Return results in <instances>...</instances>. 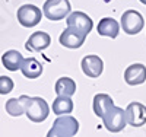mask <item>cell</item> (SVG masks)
<instances>
[{
	"instance_id": "cell-21",
	"label": "cell",
	"mask_w": 146,
	"mask_h": 137,
	"mask_svg": "<svg viewBox=\"0 0 146 137\" xmlns=\"http://www.w3.org/2000/svg\"><path fill=\"white\" fill-rule=\"evenodd\" d=\"M140 3H143V5H146V0H139Z\"/></svg>"
},
{
	"instance_id": "cell-18",
	"label": "cell",
	"mask_w": 146,
	"mask_h": 137,
	"mask_svg": "<svg viewBox=\"0 0 146 137\" xmlns=\"http://www.w3.org/2000/svg\"><path fill=\"white\" fill-rule=\"evenodd\" d=\"M51 108H53V113L60 117V115H69V114H72L75 105H73V101L69 96H57L53 101V107Z\"/></svg>"
},
{
	"instance_id": "cell-9",
	"label": "cell",
	"mask_w": 146,
	"mask_h": 137,
	"mask_svg": "<svg viewBox=\"0 0 146 137\" xmlns=\"http://www.w3.org/2000/svg\"><path fill=\"white\" fill-rule=\"evenodd\" d=\"M80 67H82V71L86 74L88 77L96 79V77H100L104 71V61L98 56L89 54V56H85L82 58Z\"/></svg>"
},
{
	"instance_id": "cell-3",
	"label": "cell",
	"mask_w": 146,
	"mask_h": 137,
	"mask_svg": "<svg viewBox=\"0 0 146 137\" xmlns=\"http://www.w3.org/2000/svg\"><path fill=\"white\" fill-rule=\"evenodd\" d=\"M70 2L69 0H47L42 6V13L48 21H63L70 15Z\"/></svg>"
},
{
	"instance_id": "cell-4",
	"label": "cell",
	"mask_w": 146,
	"mask_h": 137,
	"mask_svg": "<svg viewBox=\"0 0 146 137\" xmlns=\"http://www.w3.org/2000/svg\"><path fill=\"white\" fill-rule=\"evenodd\" d=\"M102 122L108 131L111 133H120L126 127L127 120H126V109L120 107H113L107 111V114L102 117Z\"/></svg>"
},
{
	"instance_id": "cell-19",
	"label": "cell",
	"mask_w": 146,
	"mask_h": 137,
	"mask_svg": "<svg viewBox=\"0 0 146 137\" xmlns=\"http://www.w3.org/2000/svg\"><path fill=\"white\" fill-rule=\"evenodd\" d=\"M5 108L10 117H21L22 114H25V108H23V104L21 102L19 98H10L6 102Z\"/></svg>"
},
{
	"instance_id": "cell-5",
	"label": "cell",
	"mask_w": 146,
	"mask_h": 137,
	"mask_svg": "<svg viewBox=\"0 0 146 137\" xmlns=\"http://www.w3.org/2000/svg\"><path fill=\"white\" fill-rule=\"evenodd\" d=\"M120 26L123 28V32H126L127 35H136L145 26L143 16L139 13L137 10L129 9V10L123 12V15H121V23H120Z\"/></svg>"
},
{
	"instance_id": "cell-16",
	"label": "cell",
	"mask_w": 146,
	"mask_h": 137,
	"mask_svg": "<svg viewBox=\"0 0 146 137\" xmlns=\"http://www.w3.org/2000/svg\"><path fill=\"white\" fill-rule=\"evenodd\" d=\"M22 63H23V57L16 50H9V51L3 53V56H2V64L10 71L21 70Z\"/></svg>"
},
{
	"instance_id": "cell-13",
	"label": "cell",
	"mask_w": 146,
	"mask_h": 137,
	"mask_svg": "<svg viewBox=\"0 0 146 137\" xmlns=\"http://www.w3.org/2000/svg\"><path fill=\"white\" fill-rule=\"evenodd\" d=\"M113 107H114V101H113V98L110 95H107V93H96L94 96L92 108H94V113H95L96 117L102 118L107 114V111L110 108H113Z\"/></svg>"
},
{
	"instance_id": "cell-17",
	"label": "cell",
	"mask_w": 146,
	"mask_h": 137,
	"mask_svg": "<svg viewBox=\"0 0 146 137\" xmlns=\"http://www.w3.org/2000/svg\"><path fill=\"white\" fill-rule=\"evenodd\" d=\"M54 92L57 93V96H69L70 98L76 93V82L72 77H67V76L60 77L56 82Z\"/></svg>"
},
{
	"instance_id": "cell-10",
	"label": "cell",
	"mask_w": 146,
	"mask_h": 137,
	"mask_svg": "<svg viewBox=\"0 0 146 137\" xmlns=\"http://www.w3.org/2000/svg\"><path fill=\"white\" fill-rule=\"evenodd\" d=\"M66 23H67V28H75L86 35L94 28L92 19L86 13H83V12H73V13H70L66 19Z\"/></svg>"
},
{
	"instance_id": "cell-20",
	"label": "cell",
	"mask_w": 146,
	"mask_h": 137,
	"mask_svg": "<svg viewBox=\"0 0 146 137\" xmlns=\"http://www.w3.org/2000/svg\"><path fill=\"white\" fill-rule=\"evenodd\" d=\"M13 80L9 76H0V95H6L13 91Z\"/></svg>"
},
{
	"instance_id": "cell-6",
	"label": "cell",
	"mask_w": 146,
	"mask_h": 137,
	"mask_svg": "<svg viewBox=\"0 0 146 137\" xmlns=\"http://www.w3.org/2000/svg\"><path fill=\"white\" fill-rule=\"evenodd\" d=\"M42 12L40 7H36L35 5H22L18 9V22L25 28H32L35 25H38L42 18Z\"/></svg>"
},
{
	"instance_id": "cell-11",
	"label": "cell",
	"mask_w": 146,
	"mask_h": 137,
	"mask_svg": "<svg viewBox=\"0 0 146 137\" xmlns=\"http://www.w3.org/2000/svg\"><path fill=\"white\" fill-rule=\"evenodd\" d=\"M124 82L130 86H137L146 82V66L142 63L130 64L124 70Z\"/></svg>"
},
{
	"instance_id": "cell-7",
	"label": "cell",
	"mask_w": 146,
	"mask_h": 137,
	"mask_svg": "<svg viewBox=\"0 0 146 137\" xmlns=\"http://www.w3.org/2000/svg\"><path fill=\"white\" fill-rule=\"evenodd\" d=\"M86 34H83L75 28H66L58 36V41L63 47L66 48H72V50H76V48H80L85 41H86Z\"/></svg>"
},
{
	"instance_id": "cell-2",
	"label": "cell",
	"mask_w": 146,
	"mask_h": 137,
	"mask_svg": "<svg viewBox=\"0 0 146 137\" xmlns=\"http://www.w3.org/2000/svg\"><path fill=\"white\" fill-rule=\"evenodd\" d=\"M79 131V121L72 115H60L54 122L47 137H73Z\"/></svg>"
},
{
	"instance_id": "cell-8",
	"label": "cell",
	"mask_w": 146,
	"mask_h": 137,
	"mask_svg": "<svg viewBox=\"0 0 146 137\" xmlns=\"http://www.w3.org/2000/svg\"><path fill=\"white\" fill-rule=\"evenodd\" d=\"M127 124L133 127H142L146 124V107L140 102H130L126 108Z\"/></svg>"
},
{
	"instance_id": "cell-14",
	"label": "cell",
	"mask_w": 146,
	"mask_h": 137,
	"mask_svg": "<svg viewBox=\"0 0 146 137\" xmlns=\"http://www.w3.org/2000/svg\"><path fill=\"white\" fill-rule=\"evenodd\" d=\"M96 31L101 36H108V38H117L120 34V23L113 18H104L100 21Z\"/></svg>"
},
{
	"instance_id": "cell-12",
	"label": "cell",
	"mask_w": 146,
	"mask_h": 137,
	"mask_svg": "<svg viewBox=\"0 0 146 137\" xmlns=\"http://www.w3.org/2000/svg\"><path fill=\"white\" fill-rule=\"evenodd\" d=\"M50 44H51V36L50 35L44 31H36L28 38L25 48L28 51H42V50L50 47Z\"/></svg>"
},
{
	"instance_id": "cell-15",
	"label": "cell",
	"mask_w": 146,
	"mask_h": 137,
	"mask_svg": "<svg viewBox=\"0 0 146 137\" xmlns=\"http://www.w3.org/2000/svg\"><path fill=\"white\" fill-rule=\"evenodd\" d=\"M21 71H22L23 76L28 77V79H38L42 74V64L34 57L23 58Z\"/></svg>"
},
{
	"instance_id": "cell-1",
	"label": "cell",
	"mask_w": 146,
	"mask_h": 137,
	"mask_svg": "<svg viewBox=\"0 0 146 137\" xmlns=\"http://www.w3.org/2000/svg\"><path fill=\"white\" fill-rule=\"evenodd\" d=\"M19 99L25 108V115L32 122H42L50 115V105L47 104L44 98L22 95Z\"/></svg>"
}]
</instances>
